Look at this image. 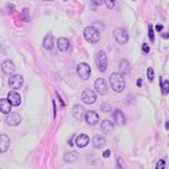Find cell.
Masks as SVG:
<instances>
[{
  "label": "cell",
  "instance_id": "f1b7e54d",
  "mask_svg": "<svg viewBox=\"0 0 169 169\" xmlns=\"http://www.w3.org/2000/svg\"><path fill=\"white\" fill-rule=\"evenodd\" d=\"M165 168V161L163 159H159L157 162V165H155V169H163Z\"/></svg>",
  "mask_w": 169,
  "mask_h": 169
},
{
  "label": "cell",
  "instance_id": "5bb4252c",
  "mask_svg": "<svg viewBox=\"0 0 169 169\" xmlns=\"http://www.w3.org/2000/svg\"><path fill=\"white\" fill-rule=\"evenodd\" d=\"M10 147V138L6 134H0V154H3Z\"/></svg>",
  "mask_w": 169,
  "mask_h": 169
},
{
  "label": "cell",
  "instance_id": "7c38bea8",
  "mask_svg": "<svg viewBox=\"0 0 169 169\" xmlns=\"http://www.w3.org/2000/svg\"><path fill=\"white\" fill-rule=\"evenodd\" d=\"M113 123L116 126H124L126 123V117H124V113L121 110H114L113 111Z\"/></svg>",
  "mask_w": 169,
  "mask_h": 169
},
{
  "label": "cell",
  "instance_id": "2e32d148",
  "mask_svg": "<svg viewBox=\"0 0 169 169\" xmlns=\"http://www.w3.org/2000/svg\"><path fill=\"white\" fill-rule=\"evenodd\" d=\"M90 142V138L87 137L86 134H79V135H76V142L75 144L78 145L79 148H85L87 144Z\"/></svg>",
  "mask_w": 169,
  "mask_h": 169
},
{
  "label": "cell",
  "instance_id": "3957f363",
  "mask_svg": "<svg viewBox=\"0 0 169 169\" xmlns=\"http://www.w3.org/2000/svg\"><path fill=\"white\" fill-rule=\"evenodd\" d=\"M96 66L100 72H105L107 69V55L105 51H99L96 55Z\"/></svg>",
  "mask_w": 169,
  "mask_h": 169
},
{
  "label": "cell",
  "instance_id": "ba28073f",
  "mask_svg": "<svg viewBox=\"0 0 169 169\" xmlns=\"http://www.w3.org/2000/svg\"><path fill=\"white\" fill-rule=\"evenodd\" d=\"M83 117H85V121H86L89 126H95V124L99 123V114L96 113V111H93V110L86 111Z\"/></svg>",
  "mask_w": 169,
  "mask_h": 169
},
{
  "label": "cell",
  "instance_id": "4fadbf2b",
  "mask_svg": "<svg viewBox=\"0 0 169 169\" xmlns=\"http://www.w3.org/2000/svg\"><path fill=\"white\" fill-rule=\"evenodd\" d=\"M14 69H16V66L10 59H6V61L2 64V71H3V73H6V75L14 73Z\"/></svg>",
  "mask_w": 169,
  "mask_h": 169
},
{
  "label": "cell",
  "instance_id": "cb8c5ba5",
  "mask_svg": "<svg viewBox=\"0 0 169 169\" xmlns=\"http://www.w3.org/2000/svg\"><path fill=\"white\" fill-rule=\"evenodd\" d=\"M161 86H162V93L163 95H168V92H169V80H162L161 79Z\"/></svg>",
  "mask_w": 169,
  "mask_h": 169
},
{
  "label": "cell",
  "instance_id": "ac0fdd59",
  "mask_svg": "<svg viewBox=\"0 0 169 169\" xmlns=\"http://www.w3.org/2000/svg\"><path fill=\"white\" fill-rule=\"evenodd\" d=\"M72 114H73L75 118H78V120H82L83 116H85V109H83L80 105H76V106H73Z\"/></svg>",
  "mask_w": 169,
  "mask_h": 169
},
{
  "label": "cell",
  "instance_id": "83f0119b",
  "mask_svg": "<svg viewBox=\"0 0 169 169\" xmlns=\"http://www.w3.org/2000/svg\"><path fill=\"white\" fill-rule=\"evenodd\" d=\"M148 37H149L151 41H155V35H154V30L151 25H148Z\"/></svg>",
  "mask_w": 169,
  "mask_h": 169
},
{
  "label": "cell",
  "instance_id": "7a4b0ae2",
  "mask_svg": "<svg viewBox=\"0 0 169 169\" xmlns=\"http://www.w3.org/2000/svg\"><path fill=\"white\" fill-rule=\"evenodd\" d=\"M83 35H85V40L89 41L90 44H96L100 40V33L95 27H86L85 31H83Z\"/></svg>",
  "mask_w": 169,
  "mask_h": 169
},
{
  "label": "cell",
  "instance_id": "277c9868",
  "mask_svg": "<svg viewBox=\"0 0 169 169\" xmlns=\"http://www.w3.org/2000/svg\"><path fill=\"white\" fill-rule=\"evenodd\" d=\"M76 72L78 75H79L80 79L83 80H87L90 78V73H92V69H90V66L87 64H79L76 66Z\"/></svg>",
  "mask_w": 169,
  "mask_h": 169
},
{
  "label": "cell",
  "instance_id": "e575fe53",
  "mask_svg": "<svg viewBox=\"0 0 169 169\" xmlns=\"http://www.w3.org/2000/svg\"><path fill=\"white\" fill-rule=\"evenodd\" d=\"M52 105H54V117H56V103L52 101Z\"/></svg>",
  "mask_w": 169,
  "mask_h": 169
},
{
  "label": "cell",
  "instance_id": "74e56055",
  "mask_svg": "<svg viewBox=\"0 0 169 169\" xmlns=\"http://www.w3.org/2000/svg\"><path fill=\"white\" fill-rule=\"evenodd\" d=\"M47 2H51V0H47Z\"/></svg>",
  "mask_w": 169,
  "mask_h": 169
},
{
  "label": "cell",
  "instance_id": "e0dca14e",
  "mask_svg": "<svg viewBox=\"0 0 169 169\" xmlns=\"http://www.w3.org/2000/svg\"><path fill=\"white\" fill-rule=\"evenodd\" d=\"M11 111V103L7 99H0V113L9 114Z\"/></svg>",
  "mask_w": 169,
  "mask_h": 169
},
{
  "label": "cell",
  "instance_id": "8fae6325",
  "mask_svg": "<svg viewBox=\"0 0 169 169\" xmlns=\"http://www.w3.org/2000/svg\"><path fill=\"white\" fill-rule=\"evenodd\" d=\"M6 123L9 126H19L21 123V116L17 113H9L6 117Z\"/></svg>",
  "mask_w": 169,
  "mask_h": 169
},
{
  "label": "cell",
  "instance_id": "9a60e30c",
  "mask_svg": "<svg viewBox=\"0 0 169 169\" xmlns=\"http://www.w3.org/2000/svg\"><path fill=\"white\" fill-rule=\"evenodd\" d=\"M69 40L65 37H61L58 38V41H56V47H58V49L61 51V52H66L68 49H69Z\"/></svg>",
  "mask_w": 169,
  "mask_h": 169
},
{
  "label": "cell",
  "instance_id": "9c48e42d",
  "mask_svg": "<svg viewBox=\"0 0 169 169\" xmlns=\"http://www.w3.org/2000/svg\"><path fill=\"white\" fill-rule=\"evenodd\" d=\"M7 96H9V97H7V100L11 103V106L17 107V106L21 105V96H20L19 93L16 92V90H10V93H9Z\"/></svg>",
  "mask_w": 169,
  "mask_h": 169
},
{
  "label": "cell",
  "instance_id": "5b68a950",
  "mask_svg": "<svg viewBox=\"0 0 169 169\" xmlns=\"http://www.w3.org/2000/svg\"><path fill=\"white\" fill-rule=\"evenodd\" d=\"M114 38H116V41L118 44H127V41H128V33H127L126 28L118 27L114 30Z\"/></svg>",
  "mask_w": 169,
  "mask_h": 169
},
{
  "label": "cell",
  "instance_id": "484cf974",
  "mask_svg": "<svg viewBox=\"0 0 169 169\" xmlns=\"http://www.w3.org/2000/svg\"><path fill=\"white\" fill-rule=\"evenodd\" d=\"M100 109L105 111V113H110V111H111V107H110V105H109V103H101Z\"/></svg>",
  "mask_w": 169,
  "mask_h": 169
},
{
  "label": "cell",
  "instance_id": "d4e9b609",
  "mask_svg": "<svg viewBox=\"0 0 169 169\" xmlns=\"http://www.w3.org/2000/svg\"><path fill=\"white\" fill-rule=\"evenodd\" d=\"M147 75H148V80L149 82H152L155 78V73H154V69L152 68H148V71H147Z\"/></svg>",
  "mask_w": 169,
  "mask_h": 169
},
{
  "label": "cell",
  "instance_id": "7402d4cb",
  "mask_svg": "<svg viewBox=\"0 0 169 169\" xmlns=\"http://www.w3.org/2000/svg\"><path fill=\"white\" fill-rule=\"evenodd\" d=\"M78 157H79V155H78V152H68L66 155H65L64 157V161L65 162H75V161L78 159Z\"/></svg>",
  "mask_w": 169,
  "mask_h": 169
},
{
  "label": "cell",
  "instance_id": "d6986e66",
  "mask_svg": "<svg viewBox=\"0 0 169 169\" xmlns=\"http://www.w3.org/2000/svg\"><path fill=\"white\" fill-rule=\"evenodd\" d=\"M113 127H114V123H113V121H110V120H103V121H101V124H100V128H101V131L105 132V134L111 132Z\"/></svg>",
  "mask_w": 169,
  "mask_h": 169
},
{
  "label": "cell",
  "instance_id": "30bf717a",
  "mask_svg": "<svg viewBox=\"0 0 169 169\" xmlns=\"http://www.w3.org/2000/svg\"><path fill=\"white\" fill-rule=\"evenodd\" d=\"M95 87H96V92L100 93V95H106L107 93V83L103 78H99L95 82Z\"/></svg>",
  "mask_w": 169,
  "mask_h": 169
},
{
  "label": "cell",
  "instance_id": "d6a6232c",
  "mask_svg": "<svg viewBox=\"0 0 169 169\" xmlns=\"http://www.w3.org/2000/svg\"><path fill=\"white\" fill-rule=\"evenodd\" d=\"M110 152H111L110 149H106L105 152H103V157H105V158H109V157H110Z\"/></svg>",
  "mask_w": 169,
  "mask_h": 169
},
{
  "label": "cell",
  "instance_id": "603a6c76",
  "mask_svg": "<svg viewBox=\"0 0 169 169\" xmlns=\"http://www.w3.org/2000/svg\"><path fill=\"white\" fill-rule=\"evenodd\" d=\"M120 73H124V75L130 73V65L126 59H123V61L120 62Z\"/></svg>",
  "mask_w": 169,
  "mask_h": 169
},
{
  "label": "cell",
  "instance_id": "4316f807",
  "mask_svg": "<svg viewBox=\"0 0 169 169\" xmlns=\"http://www.w3.org/2000/svg\"><path fill=\"white\" fill-rule=\"evenodd\" d=\"M106 6H107V9H114V6H116V0H105Z\"/></svg>",
  "mask_w": 169,
  "mask_h": 169
},
{
  "label": "cell",
  "instance_id": "f546056e",
  "mask_svg": "<svg viewBox=\"0 0 169 169\" xmlns=\"http://www.w3.org/2000/svg\"><path fill=\"white\" fill-rule=\"evenodd\" d=\"M21 16H23V17H24V20H25V21H28V9H24V10H23Z\"/></svg>",
  "mask_w": 169,
  "mask_h": 169
},
{
  "label": "cell",
  "instance_id": "d590c367",
  "mask_svg": "<svg viewBox=\"0 0 169 169\" xmlns=\"http://www.w3.org/2000/svg\"><path fill=\"white\" fill-rule=\"evenodd\" d=\"M117 166H118V168H123V163H121V159H120V158L117 159Z\"/></svg>",
  "mask_w": 169,
  "mask_h": 169
},
{
  "label": "cell",
  "instance_id": "4dcf8cb0",
  "mask_svg": "<svg viewBox=\"0 0 169 169\" xmlns=\"http://www.w3.org/2000/svg\"><path fill=\"white\" fill-rule=\"evenodd\" d=\"M142 52H144V54L149 52V47H148L147 44H142Z\"/></svg>",
  "mask_w": 169,
  "mask_h": 169
},
{
  "label": "cell",
  "instance_id": "44dd1931",
  "mask_svg": "<svg viewBox=\"0 0 169 169\" xmlns=\"http://www.w3.org/2000/svg\"><path fill=\"white\" fill-rule=\"evenodd\" d=\"M44 48H45V49H52L54 48V37H52V34H48V35L44 38Z\"/></svg>",
  "mask_w": 169,
  "mask_h": 169
},
{
  "label": "cell",
  "instance_id": "52a82bcc",
  "mask_svg": "<svg viewBox=\"0 0 169 169\" xmlns=\"http://www.w3.org/2000/svg\"><path fill=\"white\" fill-rule=\"evenodd\" d=\"M96 99H97V96H96V93L92 89H86L82 92V101L86 103V105H93Z\"/></svg>",
  "mask_w": 169,
  "mask_h": 169
},
{
  "label": "cell",
  "instance_id": "836d02e7",
  "mask_svg": "<svg viewBox=\"0 0 169 169\" xmlns=\"http://www.w3.org/2000/svg\"><path fill=\"white\" fill-rule=\"evenodd\" d=\"M155 30H157V31H158V33H161V31H162V30H163V25H162V24H158V25H157V27H155Z\"/></svg>",
  "mask_w": 169,
  "mask_h": 169
},
{
  "label": "cell",
  "instance_id": "8992f818",
  "mask_svg": "<svg viewBox=\"0 0 169 169\" xmlns=\"http://www.w3.org/2000/svg\"><path fill=\"white\" fill-rule=\"evenodd\" d=\"M24 85V79H23L21 75H11L9 79V86L11 87L13 90H17L20 87H23Z\"/></svg>",
  "mask_w": 169,
  "mask_h": 169
},
{
  "label": "cell",
  "instance_id": "ffe728a7",
  "mask_svg": "<svg viewBox=\"0 0 169 169\" xmlns=\"http://www.w3.org/2000/svg\"><path fill=\"white\" fill-rule=\"evenodd\" d=\"M92 144L95 148H103L106 145V138L101 137V135H96V137H93Z\"/></svg>",
  "mask_w": 169,
  "mask_h": 169
},
{
  "label": "cell",
  "instance_id": "1f68e13d",
  "mask_svg": "<svg viewBox=\"0 0 169 169\" xmlns=\"http://www.w3.org/2000/svg\"><path fill=\"white\" fill-rule=\"evenodd\" d=\"M92 2L96 4V6H101V4L105 3V0H92Z\"/></svg>",
  "mask_w": 169,
  "mask_h": 169
},
{
  "label": "cell",
  "instance_id": "6da1fadb",
  "mask_svg": "<svg viewBox=\"0 0 169 169\" xmlns=\"http://www.w3.org/2000/svg\"><path fill=\"white\" fill-rule=\"evenodd\" d=\"M110 86L113 87V90L117 93L123 92L124 87H126V80H124V78H123V73H120V72L111 73L110 75Z\"/></svg>",
  "mask_w": 169,
  "mask_h": 169
},
{
  "label": "cell",
  "instance_id": "8d00e7d4",
  "mask_svg": "<svg viewBox=\"0 0 169 169\" xmlns=\"http://www.w3.org/2000/svg\"><path fill=\"white\" fill-rule=\"evenodd\" d=\"M137 86H142V79H138V80H137Z\"/></svg>",
  "mask_w": 169,
  "mask_h": 169
}]
</instances>
